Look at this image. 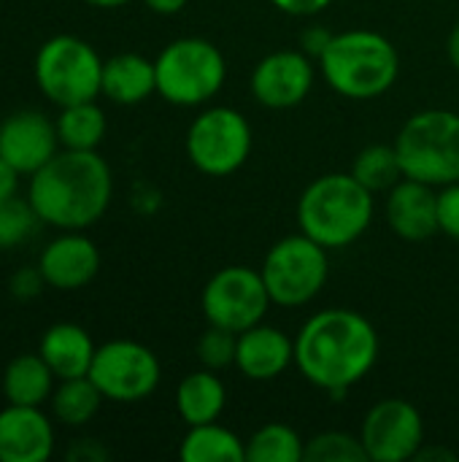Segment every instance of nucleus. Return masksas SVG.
<instances>
[{
    "label": "nucleus",
    "mask_w": 459,
    "mask_h": 462,
    "mask_svg": "<svg viewBox=\"0 0 459 462\" xmlns=\"http://www.w3.org/2000/svg\"><path fill=\"white\" fill-rule=\"evenodd\" d=\"M314 87V65L306 51L281 49L262 57L252 73V95L268 108H292L308 97Z\"/></svg>",
    "instance_id": "obj_14"
},
{
    "label": "nucleus",
    "mask_w": 459,
    "mask_h": 462,
    "mask_svg": "<svg viewBox=\"0 0 459 462\" xmlns=\"http://www.w3.org/2000/svg\"><path fill=\"white\" fill-rule=\"evenodd\" d=\"M114 179L97 152L62 149L30 176L27 200L43 225L57 230H87L111 203Z\"/></svg>",
    "instance_id": "obj_2"
},
{
    "label": "nucleus",
    "mask_w": 459,
    "mask_h": 462,
    "mask_svg": "<svg viewBox=\"0 0 459 462\" xmlns=\"http://www.w3.org/2000/svg\"><path fill=\"white\" fill-rule=\"evenodd\" d=\"M306 455L303 439L281 422H271L260 428L246 441V460L249 462H300Z\"/></svg>",
    "instance_id": "obj_27"
},
{
    "label": "nucleus",
    "mask_w": 459,
    "mask_h": 462,
    "mask_svg": "<svg viewBox=\"0 0 459 462\" xmlns=\"http://www.w3.org/2000/svg\"><path fill=\"white\" fill-rule=\"evenodd\" d=\"M373 219V192L352 173H327L306 187L298 203L300 233L325 249L354 244Z\"/></svg>",
    "instance_id": "obj_3"
},
{
    "label": "nucleus",
    "mask_w": 459,
    "mask_h": 462,
    "mask_svg": "<svg viewBox=\"0 0 459 462\" xmlns=\"http://www.w3.org/2000/svg\"><path fill=\"white\" fill-rule=\"evenodd\" d=\"M352 176L371 192H384V189H392L400 179H406L403 173V165H400V157H398V149L395 146H387V143H373V146H365L354 165H352Z\"/></svg>",
    "instance_id": "obj_26"
},
{
    "label": "nucleus",
    "mask_w": 459,
    "mask_h": 462,
    "mask_svg": "<svg viewBox=\"0 0 459 462\" xmlns=\"http://www.w3.org/2000/svg\"><path fill=\"white\" fill-rule=\"evenodd\" d=\"M57 376L41 355H19L3 371V398L16 406H43L54 393Z\"/></svg>",
    "instance_id": "obj_21"
},
{
    "label": "nucleus",
    "mask_w": 459,
    "mask_h": 462,
    "mask_svg": "<svg viewBox=\"0 0 459 462\" xmlns=\"http://www.w3.org/2000/svg\"><path fill=\"white\" fill-rule=\"evenodd\" d=\"M16 189H19V171L11 168V165L0 157V203L16 198Z\"/></svg>",
    "instance_id": "obj_34"
},
{
    "label": "nucleus",
    "mask_w": 459,
    "mask_h": 462,
    "mask_svg": "<svg viewBox=\"0 0 459 462\" xmlns=\"http://www.w3.org/2000/svg\"><path fill=\"white\" fill-rule=\"evenodd\" d=\"M103 393L97 390V384L89 376H78V379H60V384L54 387L49 403H51V414L57 422L68 425V428H81L87 425L103 403Z\"/></svg>",
    "instance_id": "obj_25"
},
{
    "label": "nucleus",
    "mask_w": 459,
    "mask_h": 462,
    "mask_svg": "<svg viewBox=\"0 0 459 462\" xmlns=\"http://www.w3.org/2000/svg\"><path fill=\"white\" fill-rule=\"evenodd\" d=\"M235 349H238V333L216 325H211L197 341V357L208 371L235 365Z\"/></svg>",
    "instance_id": "obj_30"
},
{
    "label": "nucleus",
    "mask_w": 459,
    "mask_h": 462,
    "mask_svg": "<svg viewBox=\"0 0 459 462\" xmlns=\"http://www.w3.org/2000/svg\"><path fill=\"white\" fill-rule=\"evenodd\" d=\"M54 455V425L41 406L8 403L0 411V462H46Z\"/></svg>",
    "instance_id": "obj_16"
},
{
    "label": "nucleus",
    "mask_w": 459,
    "mask_h": 462,
    "mask_svg": "<svg viewBox=\"0 0 459 462\" xmlns=\"http://www.w3.org/2000/svg\"><path fill=\"white\" fill-rule=\"evenodd\" d=\"M271 300L287 309L311 303L327 282V249L306 233L281 238L262 263Z\"/></svg>",
    "instance_id": "obj_8"
},
{
    "label": "nucleus",
    "mask_w": 459,
    "mask_h": 462,
    "mask_svg": "<svg viewBox=\"0 0 459 462\" xmlns=\"http://www.w3.org/2000/svg\"><path fill=\"white\" fill-rule=\"evenodd\" d=\"M271 292L260 271L246 265H227L214 273L203 290V311L208 325L243 333L262 322L271 306Z\"/></svg>",
    "instance_id": "obj_10"
},
{
    "label": "nucleus",
    "mask_w": 459,
    "mask_h": 462,
    "mask_svg": "<svg viewBox=\"0 0 459 462\" xmlns=\"http://www.w3.org/2000/svg\"><path fill=\"white\" fill-rule=\"evenodd\" d=\"M225 403H227V390L214 371L189 374L181 379L176 390V409L189 428L216 422L219 414L225 411Z\"/></svg>",
    "instance_id": "obj_22"
},
{
    "label": "nucleus",
    "mask_w": 459,
    "mask_h": 462,
    "mask_svg": "<svg viewBox=\"0 0 459 462\" xmlns=\"http://www.w3.org/2000/svg\"><path fill=\"white\" fill-rule=\"evenodd\" d=\"M60 146L57 122L46 114L24 108L0 122V157L19 171V176H32L41 171Z\"/></svg>",
    "instance_id": "obj_13"
},
{
    "label": "nucleus",
    "mask_w": 459,
    "mask_h": 462,
    "mask_svg": "<svg viewBox=\"0 0 459 462\" xmlns=\"http://www.w3.org/2000/svg\"><path fill=\"white\" fill-rule=\"evenodd\" d=\"M38 268L49 287L70 292L87 287L100 271V252L81 230H62L38 257Z\"/></svg>",
    "instance_id": "obj_15"
},
{
    "label": "nucleus",
    "mask_w": 459,
    "mask_h": 462,
    "mask_svg": "<svg viewBox=\"0 0 459 462\" xmlns=\"http://www.w3.org/2000/svg\"><path fill=\"white\" fill-rule=\"evenodd\" d=\"M295 363V341H289L281 330L268 325H254L238 333L235 365L252 382H271L281 376Z\"/></svg>",
    "instance_id": "obj_18"
},
{
    "label": "nucleus",
    "mask_w": 459,
    "mask_h": 462,
    "mask_svg": "<svg viewBox=\"0 0 459 462\" xmlns=\"http://www.w3.org/2000/svg\"><path fill=\"white\" fill-rule=\"evenodd\" d=\"M379 357L373 325L349 309L314 314L295 338V365L319 390L344 393L363 382Z\"/></svg>",
    "instance_id": "obj_1"
},
{
    "label": "nucleus",
    "mask_w": 459,
    "mask_h": 462,
    "mask_svg": "<svg viewBox=\"0 0 459 462\" xmlns=\"http://www.w3.org/2000/svg\"><path fill=\"white\" fill-rule=\"evenodd\" d=\"M306 462H363L368 460V452L363 447V439L341 433V430H327L314 436L306 444Z\"/></svg>",
    "instance_id": "obj_28"
},
{
    "label": "nucleus",
    "mask_w": 459,
    "mask_h": 462,
    "mask_svg": "<svg viewBox=\"0 0 459 462\" xmlns=\"http://www.w3.org/2000/svg\"><path fill=\"white\" fill-rule=\"evenodd\" d=\"M179 455L184 462H243L246 447L233 430L216 422H206L189 428Z\"/></svg>",
    "instance_id": "obj_23"
},
{
    "label": "nucleus",
    "mask_w": 459,
    "mask_h": 462,
    "mask_svg": "<svg viewBox=\"0 0 459 462\" xmlns=\"http://www.w3.org/2000/svg\"><path fill=\"white\" fill-rule=\"evenodd\" d=\"M330 32L325 30V27H311V30H306L303 32V51H308V54H322L325 51V46L330 43Z\"/></svg>",
    "instance_id": "obj_35"
},
{
    "label": "nucleus",
    "mask_w": 459,
    "mask_h": 462,
    "mask_svg": "<svg viewBox=\"0 0 459 462\" xmlns=\"http://www.w3.org/2000/svg\"><path fill=\"white\" fill-rule=\"evenodd\" d=\"M8 287H11V295H14L16 300H32V298H38L41 290L46 287V279H43V273H41L38 265H35V268H19V271L11 276Z\"/></svg>",
    "instance_id": "obj_32"
},
{
    "label": "nucleus",
    "mask_w": 459,
    "mask_h": 462,
    "mask_svg": "<svg viewBox=\"0 0 459 462\" xmlns=\"http://www.w3.org/2000/svg\"><path fill=\"white\" fill-rule=\"evenodd\" d=\"M360 439L368 452V460H414L425 444V422L414 403L403 398H384L365 414Z\"/></svg>",
    "instance_id": "obj_12"
},
{
    "label": "nucleus",
    "mask_w": 459,
    "mask_h": 462,
    "mask_svg": "<svg viewBox=\"0 0 459 462\" xmlns=\"http://www.w3.org/2000/svg\"><path fill=\"white\" fill-rule=\"evenodd\" d=\"M38 222L41 219L35 208L30 206V200H19V198L3 200L0 203V252L22 246L35 233Z\"/></svg>",
    "instance_id": "obj_29"
},
{
    "label": "nucleus",
    "mask_w": 459,
    "mask_h": 462,
    "mask_svg": "<svg viewBox=\"0 0 459 462\" xmlns=\"http://www.w3.org/2000/svg\"><path fill=\"white\" fill-rule=\"evenodd\" d=\"M95 341L89 338V333L81 325L73 322H57L51 325L38 346V355L46 360V365L51 368V374L60 379H78V376H89L92 360H95Z\"/></svg>",
    "instance_id": "obj_19"
},
{
    "label": "nucleus",
    "mask_w": 459,
    "mask_h": 462,
    "mask_svg": "<svg viewBox=\"0 0 459 462\" xmlns=\"http://www.w3.org/2000/svg\"><path fill=\"white\" fill-rule=\"evenodd\" d=\"M406 179L430 187L459 181V114L430 108L414 114L395 141Z\"/></svg>",
    "instance_id": "obj_5"
},
{
    "label": "nucleus",
    "mask_w": 459,
    "mask_h": 462,
    "mask_svg": "<svg viewBox=\"0 0 459 462\" xmlns=\"http://www.w3.org/2000/svg\"><path fill=\"white\" fill-rule=\"evenodd\" d=\"M154 14H165V16H170V14H179L189 0H143Z\"/></svg>",
    "instance_id": "obj_36"
},
{
    "label": "nucleus",
    "mask_w": 459,
    "mask_h": 462,
    "mask_svg": "<svg viewBox=\"0 0 459 462\" xmlns=\"http://www.w3.org/2000/svg\"><path fill=\"white\" fill-rule=\"evenodd\" d=\"M57 135L62 149L95 152L106 135V114L95 100L62 106L57 116Z\"/></svg>",
    "instance_id": "obj_24"
},
{
    "label": "nucleus",
    "mask_w": 459,
    "mask_h": 462,
    "mask_svg": "<svg viewBox=\"0 0 459 462\" xmlns=\"http://www.w3.org/2000/svg\"><path fill=\"white\" fill-rule=\"evenodd\" d=\"M154 92H157V70L151 60L135 51H122L103 62L100 95H106L108 100L119 106H135V103H143Z\"/></svg>",
    "instance_id": "obj_20"
},
{
    "label": "nucleus",
    "mask_w": 459,
    "mask_h": 462,
    "mask_svg": "<svg viewBox=\"0 0 459 462\" xmlns=\"http://www.w3.org/2000/svg\"><path fill=\"white\" fill-rule=\"evenodd\" d=\"M157 92L173 106L208 103L227 79L222 51L206 38H179L154 60Z\"/></svg>",
    "instance_id": "obj_6"
},
{
    "label": "nucleus",
    "mask_w": 459,
    "mask_h": 462,
    "mask_svg": "<svg viewBox=\"0 0 459 462\" xmlns=\"http://www.w3.org/2000/svg\"><path fill=\"white\" fill-rule=\"evenodd\" d=\"M279 11L292 14V16H311L319 14L322 8H327L333 0H271Z\"/></svg>",
    "instance_id": "obj_33"
},
{
    "label": "nucleus",
    "mask_w": 459,
    "mask_h": 462,
    "mask_svg": "<svg viewBox=\"0 0 459 462\" xmlns=\"http://www.w3.org/2000/svg\"><path fill=\"white\" fill-rule=\"evenodd\" d=\"M160 360L157 355L138 341H108L97 346L89 379L97 384L106 401L114 403H138L146 401L160 384Z\"/></svg>",
    "instance_id": "obj_11"
},
{
    "label": "nucleus",
    "mask_w": 459,
    "mask_h": 462,
    "mask_svg": "<svg viewBox=\"0 0 459 462\" xmlns=\"http://www.w3.org/2000/svg\"><path fill=\"white\" fill-rule=\"evenodd\" d=\"M438 227L459 241V181L441 187L438 192Z\"/></svg>",
    "instance_id": "obj_31"
},
{
    "label": "nucleus",
    "mask_w": 459,
    "mask_h": 462,
    "mask_svg": "<svg viewBox=\"0 0 459 462\" xmlns=\"http://www.w3.org/2000/svg\"><path fill=\"white\" fill-rule=\"evenodd\" d=\"M84 3L97 5V8H119V5H124V3H130V0H84Z\"/></svg>",
    "instance_id": "obj_38"
},
{
    "label": "nucleus",
    "mask_w": 459,
    "mask_h": 462,
    "mask_svg": "<svg viewBox=\"0 0 459 462\" xmlns=\"http://www.w3.org/2000/svg\"><path fill=\"white\" fill-rule=\"evenodd\" d=\"M327 84L349 100H371L384 95L400 70L398 49L373 30H349L333 35L319 54Z\"/></svg>",
    "instance_id": "obj_4"
},
{
    "label": "nucleus",
    "mask_w": 459,
    "mask_h": 462,
    "mask_svg": "<svg viewBox=\"0 0 459 462\" xmlns=\"http://www.w3.org/2000/svg\"><path fill=\"white\" fill-rule=\"evenodd\" d=\"M103 62L84 38L54 35L35 51V84L60 108L95 100L103 92Z\"/></svg>",
    "instance_id": "obj_7"
},
{
    "label": "nucleus",
    "mask_w": 459,
    "mask_h": 462,
    "mask_svg": "<svg viewBox=\"0 0 459 462\" xmlns=\"http://www.w3.org/2000/svg\"><path fill=\"white\" fill-rule=\"evenodd\" d=\"M446 51H449V60H452V65L459 70V24L452 30V35H449V43H446Z\"/></svg>",
    "instance_id": "obj_37"
},
{
    "label": "nucleus",
    "mask_w": 459,
    "mask_h": 462,
    "mask_svg": "<svg viewBox=\"0 0 459 462\" xmlns=\"http://www.w3.org/2000/svg\"><path fill=\"white\" fill-rule=\"evenodd\" d=\"M387 222L406 241H427L441 233L436 187L417 179H400L387 198Z\"/></svg>",
    "instance_id": "obj_17"
},
{
    "label": "nucleus",
    "mask_w": 459,
    "mask_h": 462,
    "mask_svg": "<svg viewBox=\"0 0 459 462\" xmlns=\"http://www.w3.org/2000/svg\"><path fill=\"white\" fill-rule=\"evenodd\" d=\"M252 152L249 122L227 106L203 111L187 130V154L208 176L235 173Z\"/></svg>",
    "instance_id": "obj_9"
}]
</instances>
